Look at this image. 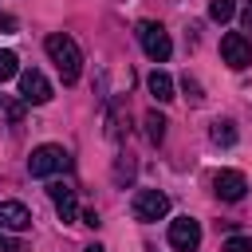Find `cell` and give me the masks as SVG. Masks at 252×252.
Here are the masks:
<instances>
[{
	"instance_id": "obj_4",
	"label": "cell",
	"mask_w": 252,
	"mask_h": 252,
	"mask_svg": "<svg viewBox=\"0 0 252 252\" xmlns=\"http://www.w3.org/2000/svg\"><path fill=\"white\" fill-rule=\"evenodd\" d=\"M130 209H134V217H138L142 224H154V220H161V217L169 213V197H165L161 189H138L134 201H130Z\"/></svg>"
},
{
	"instance_id": "obj_8",
	"label": "cell",
	"mask_w": 252,
	"mask_h": 252,
	"mask_svg": "<svg viewBox=\"0 0 252 252\" xmlns=\"http://www.w3.org/2000/svg\"><path fill=\"white\" fill-rule=\"evenodd\" d=\"M47 193H51V205H55L59 220H63V224H75V220H79V201H75V189H71V185H63V181H51V185H47Z\"/></svg>"
},
{
	"instance_id": "obj_1",
	"label": "cell",
	"mask_w": 252,
	"mask_h": 252,
	"mask_svg": "<svg viewBox=\"0 0 252 252\" xmlns=\"http://www.w3.org/2000/svg\"><path fill=\"white\" fill-rule=\"evenodd\" d=\"M43 47H47L51 63L59 67L63 83H75V79L83 75V51H79V43H75L71 35H63V32H51V35L43 39Z\"/></svg>"
},
{
	"instance_id": "obj_3",
	"label": "cell",
	"mask_w": 252,
	"mask_h": 252,
	"mask_svg": "<svg viewBox=\"0 0 252 252\" xmlns=\"http://www.w3.org/2000/svg\"><path fill=\"white\" fill-rule=\"evenodd\" d=\"M138 43H142V51H146L154 63H165V59L173 55L169 32H165L161 24H154V20H142V24H138Z\"/></svg>"
},
{
	"instance_id": "obj_19",
	"label": "cell",
	"mask_w": 252,
	"mask_h": 252,
	"mask_svg": "<svg viewBox=\"0 0 252 252\" xmlns=\"http://www.w3.org/2000/svg\"><path fill=\"white\" fill-rule=\"evenodd\" d=\"M134 173V161H118V169H114V181H126Z\"/></svg>"
},
{
	"instance_id": "obj_11",
	"label": "cell",
	"mask_w": 252,
	"mask_h": 252,
	"mask_svg": "<svg viewBox=\"0 0 252 252\" xmlns=\"http://www.w3.org/2000/svg\"><path fill=\"white\" fill-rule=\"evenodd\" d=\"M146 87H150V94H154L158 102H169V98H173V79H169L165 71H150V75H146Z\"/></svg>"
},
{
	"instance_id": "obj_20",
	"label": "cell",
	"mask_w": 252,
	"mask_h": 252,
	"mask_svg": "<svg viewBox=\"0 0 252 252\" xmlns=\"http://www.w3.org/2000/svg\"><path fill=\"white\" fill-rule=\"evenodd\" d=\"M83 224H91V228H94V224H98V213H94V209H87V213H83Z\"/></svg>"
},
{
	"instance_id": "obj_16",
	"label": "cell",
	"mask_w": 252,
	"mask_h": 252,
	"mask_svg": "<svg viewBox=\"0 0 252 252\" xmlns=\"http://www.w3.org/2000/svg\"><path fill=\"white\" fill-rule=\"evenodd\" d=\"M224 252H252V236H228Z\"/></svg>"
},
{
	"instance_id": "obj_6",
	"label": "cell",
	"mask_w": 252,
	"mask_h": 252,
	"mask_svg": "<svg viewBox=\"0 0 252 252\" xmlns=\"http://www.w3.org/2000/svg\"><path fill=\"white\" fill-rule=\"evenodd\" d=\"M197 244H201V224H197L193 217H177V220L169 224V248H177V252H197Z\"/></svg>"
},
{
	"instance_id": "obj_15",
	"label": "cell",
	"mask_w": 252,
	"mask_h": 252,
	"mask_svg": "<svg viewBox=\"0 0 252 252\" xmlns=\"http://www.w3.org/2000/svg\"><path fill=\"white\" fill-rule=\"evenodd\" d=\"M146 134H150V142H154V146L165 138V118H161L158 110H150V114H146Z\"/></svg>"
},
{
	"instance_id": "obj_21",
	"label": "cell",
	"mask_w": 252,
	"mask_h": 252,
	"mask_svg": "<svg viewBox=\"0 0 252 252\" xmlns=\"http://www.w3.org/2000/svg\"><path fill=\"white\" fill-rule=\"evenodd\" d=\"M83 252H106V248H102V244H87Z\"/></svg>"
},
{
	"instance_id": "obj_7",
	"label": "cell",
	"mask_w": 252,
	"mask_h": 252,
	"mask_svg": "<svg viewBox=\"0 0 252 252\" xmlns=\"http://www.w3.org/2000/svg\"><path fill=\"white\" fill-rule=\"evenodd\" d=\"M220 59H224L232 71H244V67L252 63V47H248V39H244L240 32H228V35L220 39Z\"/></svg>"
},
{
	"instance_id": "obj_12",
	"label": "cell",
	"mask_w": 252,
	"mask_h": 252,
	"mask_svg": "<svg viewBox=\"0 0 252 252\" xmlns=\"http://www.w3.org/2000/svg\"><path fill=\"white\" fill-rule=\"evenodd\" d=\"M209 138H213L217 146H236V126H232L228 118H217L213 130H209Z\"/></svg>"
},
{
	"instance_id": "obj_10",
	"label": "cell",
	"mask_w": 252,
	"mask_h": 252,
	"mask_svg": "<svg viewBox=\"0 0 252 252\" xmlns=\"http://www.w3.org/2000/svg\"><path fill=\"white\" fill-rule=\"evenodd\" d=\"M0 228H4V232H24V228H32L28 205H20V201H0Z\"/></svg>"
},
{
	"instance_id": "obj_17",
	"label": "cell",
	"mask_w": 252,
	"mask_h": 252,
	"mask_svg": "<svg viewBox=\"0 0 252 252\" xmlns=\"http://www.w3.org/2000/svg\"><path fill=\"white\" fill-rule=\"evenodd\" d=\"M0 252H24V244H20V240H12V236L0 228Z\"/></svg>"
},
{
	"instance_id": "obj_13",
	"label": "cell",
	"mask_w": 252,
	"mask_h": 252,
	"mask_svg": "<svg viewBox=\"0 0 252 252\" xmlns=\"http://www.w3.org/2000/svg\"><path fill=\"white\" fill-rule=\"evenodd\" d=\"M232 16H236V0H209V20L228 24Z\"/></svg>"
},
{
	"instance_id": "obj_14",
	"label": "cell",
	"mask_w": 252,
	"mask_h": 252,
	"mask_svg": "<svg viewBox=\"0 0 252 252\" xmlns=\"http://www.w3.org/2000/svg\"><path fill=\"white\" fill-rule=\"evenodd\" d=\"M16 75H20V55L8 51V47H0V83H8Z\"/></svg>"
},
{
	"instance_id": "obj_2",
	"label": "cell",
	"mask_w": 252,
	"mask_h": 252,
	"mask_svg": "<svg viewBox=\"0 0 252 252\" xmlns=\"http://www.w3.org/2000/svg\"><path fill=\"white\" fill-rule=\"evenodd\" d=\"M67 165H71V154H67L63 146H55V142L35 146L32 158H28V173H32V177H51V173H63Z\"/></svg>"
},
{
	"instance_id": "obj_9",
	"label": "cell",
	"mask_w": 252,
	"mask_h": 252,
	"mask_svg": "<svg viewBox=\"0 0 252 252\" xmlns=\"http://www.w3.org/2000/svg\"><path fill=\"white\" fill-rule=\"evenodd\" d=\"M213 193H217L220 201H240V197L248 193V181H244L240 169H220V173L213 177Z\"/></svg>"
},
{
	"instance_id": "obj_22",
	"label": "cell",
	"mask_w": 252,
	"mask_h": 252,
	"mask_svg": "<svg viewBox=\"0 0 252 252\" xmlns=\"http://www.w3.org/2000/svg\"><path fill=\"white\" fill-rule=\"evenodd\" d=\"M146 252H158V248H146Z\"/></svg>"
},
{
	"instance_id": "obj_5",
	"label": "cell",
	"mask_w": 252,
	"mask_h": 252,
	"mask_svg": "<svg viewBox=\"0 0 252 252\" xmlns=\"http://www.w3.org/2000/svg\"><path fill=\"white\" fill-rule=\"evenodd\" d=\"M20 98L24 102H32V106H43V102H51V83H47V75L43 71H20Z\"/></svg>"
},
{
	"instance_id": "obj_18",
	"label": "cell",
	"mask_w": 252,
	"mask_h": 252,
	"mask_svg": "<svg viewBox=\"0 0 252 252\" xmlns=\"http://www.w3.org/2000/svg\"><path fill=\"white\" fill-rule=\"evenodd\" d=\"M181 87H185V94H189L193 102H201V87H197V79H189V75H185V79H181Z\"/></svg>"
}]
</instances>
